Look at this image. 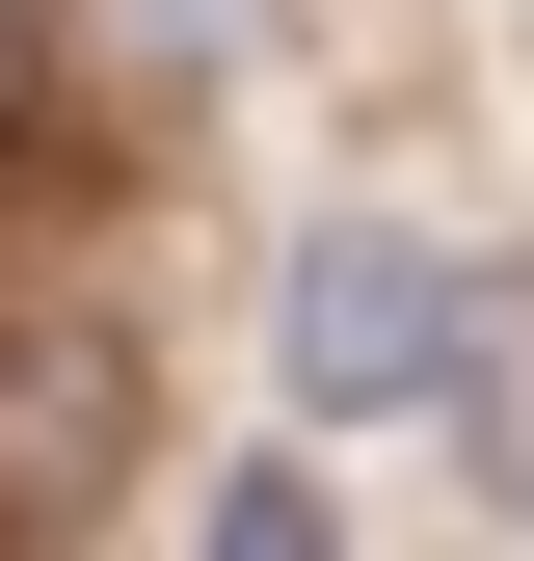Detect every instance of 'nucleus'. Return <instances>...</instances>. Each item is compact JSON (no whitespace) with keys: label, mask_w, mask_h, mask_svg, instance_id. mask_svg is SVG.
<instances>
[{"label":"nucleus","mask_w":534,"mask_h":561,"mask_svg":"<svg viewBox=\"0 0 534 561\" xmlns=\"http://www.w3.org/2000/svg\"><path fill=\"white\" fill-rule=\"evenodd\" d=\"M294 401H348V428L481 401V295H454L400 215H321V241H294Z\"/></svg>","instance_id":"obj_1"},{"label":"nucleus","mask_w":534,"mask_h":561,"mask_svg":"<svg viewBox=\"0 0 534 561\" xmlns=\"http://www.w3.org/2000/svg\"><path fill=\"white\" fill-rule=\"evenodd\" d=\"M454 428H481V455H508V508H534V401H454Z\"/></svg>","instance_id":"obj_2"},{"label":"nucleus","mask_w":534,"mask_h":561,"mask_svg":"<svg viewBox=\"0 0 534 561\" xmlns=\"http://www.w3.org/2000/svg\"><path fill=\"white\" fill-rule=\"evenodd\" d=\"M134 27H161V54H214V27H241V0H134Z\"/></svg>","instance_id":"obj_3"},{"label":"nucleus","mask_w":534,"mask_h":561,"mask_svg":"<svg viewBox=\"0 0 534 561\" xmlns=\"http://www.w3.org/2000/svg\"><path fill=\"white\" fill-rule=\"evenodd\" d=\"M0 107H27V0H0Z\"/></svg>","instance_id":"obj_4"}]
</instances>
